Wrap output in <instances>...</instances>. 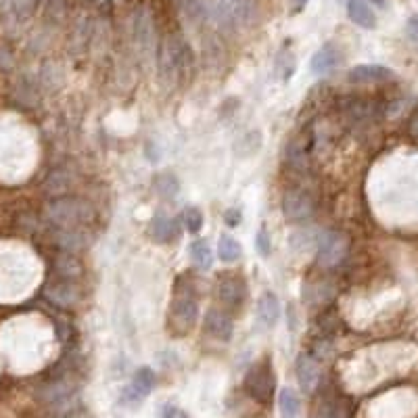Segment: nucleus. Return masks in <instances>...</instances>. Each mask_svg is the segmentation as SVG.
Segmentation results:
<instances>
[{
    "label": "nucleus",
    "mask_w": 418,
    "mask_h": 418,
    "mask_svg": "<svg viewBox=\"0 0 418 418\" xmlns=\"http://www.w3.org/2000/svg\"><path fill=\"white\" fill-rule=\"evenodd\" d=\"M205 11L218 25L239 30L253 23L257 5L255 0H209Z\"/></svg>",
    "instance_id": "f257e3e1"
},
{
    "label": "nucleus",
    "mask_w": 418,
    "mask_h": 418,
    "mask_svg": "<svg viewBox=\"0 0 418 418\" xmlns=\"http://www.w3.org/2000/svg\"><path fill=\"white\" fill-rule=\"evenodd\" d=\"M48 216L57 226H61L65 230H74L76 226H80L92 218V207L80 199H61L50 205Z\"/></svg>",
    "instance_id": "f03ea898"
},
{
    "label": "nucleus",
    "mask_w": 418,
    "mask_h": 418,
    "mask_svg": "<svg viewBox=\"0 0 418 418\" xmlns=\"http://www.w3.org/2000/svg\"><path fill=\"white\" fill-rule=\"evenodd\" d=\"M245 387L249 391V395L261 404H268L272 399L274 393V371H272V364L268 360H261L257 362L253 368L247 373L245 379Z\"/></svg>",
    "instance_id": "7ed1b4c3"
},
{
    "label": "nucleus",
    "mask_w": 418,
    "mask_h": 418,
    "mask_svg": "<svg viewBox=\"0 0 418 418\" xmlns=\"http://www.w3.org/2000/svg\"><path fill=\"white\" fill-rule=\"evenodd\" d=\"M349 251V241L339 230H324L318 239V264L333 268L345 259Z\"/></svg>",
    "instance_id": "20e7f679"
},
{
    "label": "nucleus",
    "mask_w": 418,
    "mask_h": 418,
    "mask_svg": "<svg viewBox=\"0 0 418 418\" xmlns=\"http://www.w3.org/2000/svg\"><path fill=\"white\" fill-rule=\"evenodd\" d=\"M314 209H316V203L303 188H289L283 197V214L291 224H301L309 220L314 216Z\"/></svg>",
    "instance_id": "39448f33"
},
{
    "label": "nucleus",
    "mask_w": 418,
    "mask_h": 418,
    "mask_svg": "<svg viewBox=\"0 0 418 418\" xmlns=\"http://www.w3.org/2000/svg\"><path fill=\"white\" fill-rule=\"evenodd\" d=\"M170 318L176 329L190 331L199 318V303L192 291H178L172 305H170Z\"/></svg>",
    "instance_id": "423d86ee"
},
{
    "label": "nucleus",
    "mask_w": 418,
    "mask_h": 418,
    "mask_svg": "<svg viewBox=\"0 0 418 418\" xmlns=\"http://www.w3.org/2000/svg\"><path fill=\"white\" fill-rule=\"evenodd\" d=\"M341 59H343L341 48H339L335 42H327V44H322V46L311 55V59H309V69H311L314 76H327V74H331L335 67H339Z\"/></svg>",
    "instance_id": "0eeeda50"
},
{
    "label": "nucleus",
    "mask_w": 418,
    "mask_h": 418,
    "mask_svg": "<svg viewBox=\"0 0 418 418\" xmlns=\"http://www.w3.org/2000/svg\"><path fill=\"white\" fill-rule=\"evenodd\" d=\"M134 40L140 52L151 55L155 46V30H153V15L146 7H140L134 15Z\"/></svg>",
    "instance_id": "6e6552de"
},
{
    "label": "nucleus",
    "mask_w": 418,
    "mask_h": 418,
    "mask_svg": "<svg viewBox=\"0 0 418 418\" xmlns=\"http://www.w3.org/2000/svg\"><path fill=\"white\" fill-rule=\"evenodd\" d=\"M205 331L216 337L218 341H230L234 333V322L230 318V314L218 307H212L205 314Z\"/></svg>",
    "instance_id": "1a4fd4ad"
},
{
    "label": "nucleus",
    "mask_w": 418,
    "mask_h": 418,
    "mask_svg": "<svg viewBox=\"0 0 418 418\" xmlns=\"http://www.w3.org/2000/svg\"><path fill=\"white\" fill-rule=\"evenodd\" d=\"M153 385H155V375L151 368H146V366H142V368H138L132 377V383L128 385V389L124 391V399L132 406L140 404L144 397H148V393L153 391Z\"/></svg>",
    "instance_id": "9d476101"
},
{
    "label": "nucleus",
    "mask_w": 418,
    "mask_h": 418,
    "mask_svg": "<svg viewBox=\"0 0 418 418\" xmlns=\"http://www.w3.org/2000/svg\"><path fill=\"white\" fill-rule=\"evenodd\" d=\"M218 297L228 307H241L247 299V285L241 276H224L218 285Z\"/></svg>",
    "instance_id": "9b49d317"
},
{
    "label": "nucleus",
    "mask_w": 418,
    "mask_h": 418,
    "mask_svg": "<svg viewBox=\"0 0 418 418\" xmlns=\"http://www.w3.org/2000/svg\"><path fill=\"white\" fill-rule=\"evenodd\" d=\"M295 373H297V381L305 393H311L314 389H316V385L320 383V366L309 353H301L297 358Z\"/></svg>",
    "instance_id": "f8f14e48"
},
{
    "label": "nucleus",
    "mask_w": 418,
    "mask_h": 418,
    "mask_svg": "<svg viewBox=\"0 0 418 418\" xmlns=\"http://www.w3.org/2000/svg\"><path fill=\"white\" fill-rule=\"evenodd\" d=\"M280 318V301L274 293L266 291L257 299V320L266 329H274Z\"/></svg>",
    "instance_id": "ddd939ff"
},
{
    "label": "nucleus",
    "mask_w": 418,
    "mask_h": 418,
    "mask_svg": "<svg viewBox=\"0 0 418 418\" xmlns=\"http://www.w3.org/2000/svg\"><path fill=\"white\" fill-rule=\"evenodd\" d=\"M345 9H347V17L358 28H364V30L377 28V15H375L373 7L368 5V0H347Z\"/></svg>",
    "instance_id": "4468645a"
},
{
    "label": "nucleus",
    "mask_w": 418,
    "mask_h": 418,
    "mask_svg": "<svg viewBox=\"0 0 418 418\" xmlns=\"http://www.w3.org/2000/svg\"><path fill=\"white\" fill-rule=\"evenodd\" d=\"M393 76H395L393 69H389L385 65H355L349 72V80L351 82H360V84L385 82V80H391Z\"/></svg>",
    "instance_id": "2eb2a0df"
},
{
    "label": "nucleus",
    "mask_w": 418,
    "mask_h": 418,
    "mask_svg": "<svg viewBox=\"0 0 418 418\" xmlns=\"http://www.w3.org/2000/svg\"><path fill=\"white\" fill-rule=\"evenodd\" d=\"M48 299H52L59 305H74L78 301V289L72 280H61V283H50L46 289Z\"/></svg>",
    "instance_id": "dca6fc26"
},
{
    "label": "nucleus",
    "mask_w": 418,
    "mask_h": 418,
    "mask_svg": "<svg viewBox=\"0 0 418 418\" xmlns=\"http://www.w3.org/2000/svg\"><path fill=\"white\" fill-rule=\"evenodd\" d=\"M178 222L174 218H168V216H157L153 220V228H151V234L155 241H160V243H170L174 239H178Z\"/></svg>",
    "instance_id": "f3484780"
},
{
    "label": "nucleus",
    "mask_w": 418,
    "mask_h": 418,
    "mask_svg": "<svg viewBox=\"0 0 418 418\" xmlns=\"http://www.w3.org/2000/svg\"><path fill=\"white\" fill-rule=\"evenodd\" d=\"M295 69H297V59L293 55V50L285 46L283 50H278V55L274 59V72L278 74V78L283 82H289L291 76L295 74Z\"/></svg>",
    "instance_id": "a211bd4d"
},
{
    "label": "nucleus",
    "mask_w": 418,
    "mask_h": 418,
    "mask_svg": "<svg viewBox=\"0 0 418 418\" xmlns=\"http://www.w3.org/2000/svg\"><path fill=\"white\" fill-rule=\"evenodd\" d=\"M285 155H287V164L293 170H305V166H307V153H305V140L303 138H293L287 144Z\"/></svg>",
    "instance_id": "6ab92c4d"
},
{
    "label": "nucleus",
    "mask_w": 418,
    "mask_h": 418,
    "mask_svg": "<svg viewBox=\"0 0 418 418\" xmlns=\"http://www.w3.org/2000/svg\"><path fill=\"white\" fill-rule=\"evenodd\" d=\"M278 410H280L283 418H297L299 410H301L299 395L289 387L280 389V393H278Z\"/></svg>",
    "instance_id": "aec40b11"
},
{
    "label": "nucleus",
    "mask_w": 418,
    "mask_h": 418,
    "mask_svg": "<svg viewBox=\"0 0 418 418\" xmlns=\"http://www.w3.org/2000/svg\"><path fill=\"white\" fill-rule=\"evenodd\" d=\"M259 148H261V132L253 130V132H247L241 140H236L234 153L239 157H253Z\"/></svg>",
    "instance_id": "412c9836"
},
{
    "label": "nucleus",
    "mask_w": 418,
    "mask_h": 418,
    "mask_svg": "<svg viewBox=\"0 0 418 418\" xmlns=\"http://www.w3.org/2000/svg\"><path fill=\"white\" fill-rule=\"evenodd\" d=\"M218 255L222 257V261H234L241 255V245L236 239H232L230 234H222L220 243H218Z\"/></svg>",
    "instance_id": "4be33fe9"
},
{
    "label": "nucleus",
    "mask_w": 418,
    "mask_h": 418,
    "mask_svg": "<svg viewBox=\"0 0 418 418\" xmlns=\"http://www.w3.org/2000/svg\"><path fill=\"white\" fill-rule=\"evenodd\" d=\"M190 253H192V259L197 261L199 268H212V261H214V253H212V247H209L205 241H197L192 243L190 247Z\"/></svg>",
    "instance_id": "5701e85b"
},
{
    "label": "nucleus",
    "mask_w": 418,
    "mask_h": 418,
    "mask_svg": "<svg viewBox=\"0 0 418 418\" xmlns=\"http://www.w3.org/2000/svg\"><path fill=\"white\" fill-rule=\"evenodd\" d=\"M155 190L160 192L162 197H176L178 190H180V184L174 176L170 174H162V176H157L155 180Z\"/></svg>",
    "instance_id": "b1692460"
},
{
    "label": "nucleus",
    "mask_w": 418,
    "mask_h": 418,
    "mask_svg": "<svg viewBox=\"0 0 418 418\" xmlns=\"http://www.w3.org/2000/svg\"><path fill=\"white\" fill-rule=\"evenodd\" d=\"M182 220H184L186 230H188V232H192V234H197V232L203 228V214L199 212L197 207H186V209H184V216H182Z\"/></svg>",
    "instance_id": "393cba45"
},
{
    "label": "nucleus",
    "mask_w": 418,
    "mask_h": 418,
    "mask_svg": "<svg viewBox=\"0 0 418 418\" xmlns=\"http://www.w3.org/2000/svg\"><path fill=\"white\" fill-rule=\"evenodd\" d=\"M255 249L259 251L261 257H268L270 251H272V243H270V236H268V230L261 226L257 236H255Z\"/></svg>",
    "instance_id": "a878e982"
},
{
    "label": "nucleus",
    "mask_w": 418,
    "mask_h": 418,
    "mask_svg": "<svg viewBox=\"0 0 418 418\" xmlns=\"http://www.w3.org/2000/svg\"><path fill=\"white\" fill-rule=\"evenodd\" d=\"M345 410L339 404H327L324 408H320L316 418H345Z\"/></svg>",
    "instance_id": "bb28decb"
},
{
    "label": "nucleus",
    "mask_w": 418,
    "mask_h": 418,
    "mask_svg": "<svg viewBox=\"0 0 418 418\" xmlns=\"http://www.w3.org/2000/svg\"><path fill=\"white\" fill-rule=\"evenodd\" d=\"M162 418H188V414L178 406H166L162 412Z\"/></svg>",
    "instance_id": "cd10ccee"
},
{
    "label": "nucleus",
    "mask_w": 418,
    "mask_h": 418,
    "mask_svg": "<svg viewBox=\"0 0 418 418\" xmlns=\"http://www.w3.org/2000/svg\"><path fill=\"white\" fill-rule=\"evenodd\" d=\"M224 220L228 226H239L241 222V209H228V212L224 214Z\"/></svg>",
    "instance_id": "c85d7f7f"
},
{
    "label": "nucleus",
    "mask_w": 418,
    "mask_h": 418,
    "mask_svg": "<svg viewBox=\"0 0 418 418\" xmlns=\"http://www.w3.org/2000/svg\"><path fill=\"white\" fill-rule=\"evenodd\" d=\"M408 34L418 42V15H414V17L408 19Z\"/></svg>",
    "instance_id": "c756f323"
},
{
    "label": "nucleus",
    "mask_w": 418,
    "mask_h": 418,
    "mask_svg": "<svg viewBox=\"0 0 418 418\" xmlns=\"http://www.w3.org/2000/svg\"><path fill=\"white\" fill-rule=\"evenodd\" d=\"M307 3H309V0H291V11L297 15V13H301L307 7Z\"/></svg>",
    "instance_id": "7c9ffc66"
},
{
    "label": "nucleus",
    "mask_w": 418,
    "mask_h": 418,
    "mask_svg": "<svg viewBox=\"0 0 418 418\" xmlns=\"http://www.w3.org/2000/svg\"><path fill=\"white\" fill-rule=\"evenodd\" d=\"M410 134L418 138V109H416L414 116L410 118Z\"/></svg>",
    "instance_id": "2f4dec72"
},
{
    "label": "nucleus",
    "mask_w": 418,
    "mask_h": 418,
    "mask_svg": "<svg viewBox=\"0 0 418 418\" xmlns=\"http://www.w3.org/2000/svg\"><path fill=\"white\" fill-rule=\"evenodd\" d=\"M63 418H88V414L82 408H78V410H69Z\"/></svg>",
    "instance_id": "473e14b6"
},
{
    "label": "nucleus",
    "mask_w": 418,
    "mask_h": 418,
    "mask_svg": "<svg viewBox=\"0 0 418 418\" xmlns=\"http://www.w3.org/2000/svg\"><path fill=\"white\" fill-rule=\"evenodd\" d=\"M368 3H373L379 9H387V0H368Z\"/></svg>",
    "instance_id": "72a5a7b5"
}]
</instances>
